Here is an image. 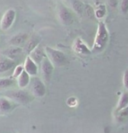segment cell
I'll return each mask as SVG.
<instances>
[{"instance_id":"6da1fadb","label":"cell","mask_w":128,"mask_h":133,"mask_svg":"<svg viewBox=\"0 0 128 133\" xmlns=\"http://www.w3.org/2000/svg\"><path fill=\"white\" fill-rule=\"evenodd\" d=\"M108 41H109V32L107 26H106V25L104 22H99L91 53L98 54L103 52L105 49V47L107 46Z\"/></svg>"},{"instance_id":"7a4b0ae2","label":"cell","mask_w":128,"mask_h":133,"mask_svg":"<svg viewBox=\"0 0 128 133\" xmlns=\"http://www.w3.org/2000/svg\"><path fill=\"white\" fill-rule=\"evenodd\" d=\"M4 96L11 99L12 102H15L20 104H28L34 100V96L25 89H17V90H8L5 92Z\"/></svg>"},{"instance_id":"3957f363","label":"cell","mask_w":128,"mask_h":133,"mask_svg":"<svg viewBox=\"0 0 128 133\" xmlns=\"http://www.w3.org/2000/svg\"><path fill=\"white\" fill-rule=\"evenodd\" d=\"M45 53H46V56L54 66H62L66 65L68 62L67 56L61 51L51 48L49 46H46L45 47Z\"/></svg>"},{"instance_id":"277c9868","label":"cell","mask_w":128,"mask_h":133,"mask_svg":"<svg viewBox=\"0 0 128 133\" xmlns=\"http://www.w3.org/2000/svg\"><path fill=\"white\" fill-rule=\"evenodd\" d=\"M1 54L4 56L7 57V58L16 61L17 63L18 61H22V58L24 54H25L23 51V47L15 46H11V47H8V48L3 50Z\"/></svg>"},{"instance_id":"5b68a950","label":"cell","mask_w":128,"mask_h":133,"mask_svg":"<svg viewBox=\"0 0 128 133\" xmlns=\"http://www.w3.org/2000/svg\"><path fill=\"white\" fill-rule=\"evenodd\" d=\"M30 86L32 94L36 97H43L46 95V86L44 82L38 77H34L30 80Z\"/></svg>"},{"instance_id":"8992f818","label":"cell","mask_w":128,"mask_h":133,"mask_svg":"<svg viewBox=\"0 0 128 133\" xmlns=\"http://www.w3.org/2000/svg\"><path fill=\"white\" fill-rule=\"evenodd\" d=\"M16 18V11L13 9L7 10L1 18L0 22V27L3 31H7L12 25V24Z\"/></svg>"},{"instance_id":"52a82bcc","label":"cell","mask_w":128,"mask_h":133,"mask_svg":"<svg viewBox=\"0 0 128 133\" xmlns=\"http://www.w3.org/2000/svg\"><path fill=\"white\" fill-rule=\"evenodd\" d=\"M41 74L44 80L47 82H49L52 79V75L54 72V66L47 57H44V59L41 62Z\"/></svg>"},{"instance_id":"ba28073f","label":"cell","mask_w":128,"mask_h":133,"mask_svg":"<svg viewBox=\"0 0 128 133\" xmlns=\"http://www.w3.org/2000/svg\"><path fill=\"white\" fill-rule=\"evenodd\" d=\"M58 17L61 23L64 25H70L71 24L74 22V16H73L72 11L66 6L60 7Z\"/></svg>"},{"instance_id":"9c48e42d","label":"cell","mask_w":128,"mask_h":133,"mask_svg":"<svg viewBox=\"0 0 128 133\" xmlns=\"http://www.w3.org/2000/svg\"><path fill=\"white\" fill-rule=\"evenodd\" d=\"M40 42H41V38H40V36H38L36 34L32 35L30 38H28L25 44L24 45V46H23L24 53L27 54L28 55V54L40 44Z\"/></svg>"},{"instance_id":"30bf717a","label":"cell","mask_w":128,"mask_h":133,"mask_svg":"<svg viewBox=\"0 0 128 133\" xmlns=\"http://www.w3.org/2000/svg\"><path fill=\"white\" fill-rule=\"evenodd\" d=\"M24 70L27 72L30 76H35L38 74V64L35 63L29 55L27 56L24 62Z\"/></svg>"},{"instance_id":"8fae6325","label":"cell","mask_w":128,"mask_h":133,"mask_svg":"<svg viewBox=\"0 0 128 133\" xmlns=\"http://www.w3.org/2000/svg\"><path fill=\"white\" fill-rule=\"evenodd\" d=\"M28 55L30 56V58L32 59L35 63H37L38 65H39V64H41V61L44 59V57H46V53H45L44 47H42L41 45L39 44Z\"/></svg>"},{"instance_id":"7c38bea8","label":"cell","mask_w":128,"mask_h":133,"mask_svg":"<svg viewBox=\"0 0 128 133\" xmlns=\"http://www.w3.org/2000/svg\"><path fill=\"white\" fill-rule=\"evenodd\" d=\"M13 109H14V104L11 99H9L6 96L0 97V114L1 115L8 114Z\"/></svg>"},{"instance_id":"4fadbf2b","label":"cell","mask_w":128,"mask_h":133,"mask_svg":"<svg viewBox=\"0 0 128 133\" xmlns=\"http://www.w3.org/2000/svg\"><path fill=\"white\" fill-rule=\"evenodd\" d=\"M17 65V62L11 59L3 56L0 58V74H3L14 68V66Z\"/></svg>"},{"instance_id":"5bb4252c","label":"cell","mask_w":128,"mask_h":133,"mask_svg":"<svg viewBox=\"0 0 128 133\" xmlns=\"http://www.w3.org/2000/svg\"><path fill=\"white\" fill-rule=\"evenodd\" d=\"M28 38H29V35L27 33H18V34L14 35L11 38V39L9 40V43L11 46L23 47L27 40L28 39Z\"/></svg>"},{"instance_id":"9a60e30c","label":"cell","mask_w":128,"mask_h":133,"mask_svg":"<svg viewBox=\"0 0 128 133\" xmlns=\"http://www.w3.org/2000/svg\"><path fill=\"white\" fill-rule=\"evenodd\" d=\"M73 49L75 53L80 54H91V50H89V48L88 47L85 43L81 39H76L75 40L74 45H73Z\"/></svg>"},{"instance_id":"2e32d148","label":"cell","mask_w":128,"mask_h":133,"mask_svg":"<svg viewBox=\"0 0 128 133\" xmlns=\"http://www.w3.org/2000/svg\"><path fill=\"white\" fill-rule=\"evenodd\" d=\"M30 80H31V76L25 70H23L20 75L17 77L18 86L20 89H25V87H27L29 85Z\"/></svg>"},{"instance_id":"e0dca14e","label":"cell","mask_w":128,"mask_h":133,"mask_svg":"<svg viewBox=\"0 0 128 133\" xmlns=\"http://www.w3.org/2000/svg\"><path fill=\"white\" fill-rule=\"evenodd\" d=\"M128 105V95L126 92H124L122 94V96H120L119 101L118 103V107H117V110L119 111L123 110V109L126 108Z\"/></svg>"},{"instance_id":"ac0fdd59","label":"cell","mask_w":128,"mask_h":133,"mask_svg":"<svg viewBox=\"0 0 128 133\" xmlns=\"http://www.w3.org/2000/svg\"><path fill=\"white\" fill-rule=\"evenodd\" d=\"M72 7L77 14H82V11H84V5L81 1L78 0H73L72 1Z\"/></svg>"},{"instance_id":"d6986e66","label":"cell","mask_w":128,"mask_h":133,"mask_svg":"<svg viewBox=\"0 0 128 133\" xmlns=\"http://www.w3.org/2000/svg\"><path fill=\"white\" fill-rule=\"evenodd\" d=\"M15 83L11 78H0V89H7Z\"/></svg>"},{"instance_id":"ffe728a7","label":"cell","mask_w":128,"mask_h":133,"mask_svg":"<svg viewBox=\"0 0 128 133\" xmlns=\"http://www.w3.org/2000/svg\"><path fill=\"white\" fill-rule=\"evenodd\" d=\"M105 6L104 5V4H101L100 7H99V9L96 11V12H95V15H96L97 18H103L104 16L105 15Z\"/></svg>"},{"instance_id":"44dd1931","label":"cell","mask_w":128,"mask_h":133,"mask_svg":"<svg viewBox=\"0 0 128 133\" xmlns=\"http://www.w3.org/2000/svg\"><path fill=\"white\" fill-rule=\"evenodd\" d=\"M23 70H24V68L22 65H18V66H14V70H13V74H12L13 78H17Z\"/></svg>"},{"instance_id":"7402d4cb","label":"cell","mask_w":128,"mask_h":133,"mask_svg":"<svg viewBox=\"0 0 128 133\" xmlns=\"http://www.w3.org/2000/svg\"><path fill=\"white\" fill-rule=\"evenodd\" d=\"M120 8H121V11L124 14L127 13V11H128V0H122Z\"/></svg>"},{"instance_id":"603a6c76","label":"cell","mask_w":128,"mask_h":133,"mask_svg":"<svg viewBox=\"0 0 128 133\" xmlns=\"http://www.w3.org/2000/svg\"><path fill=\"white\" fill-rule=\"evenodd\" d=\"M123 82H124V86L125 89H127V70L125 71L124 76H123Z\"/></svg>"},{"instance_id":"cb8c5ba5","label":"cell","mask_w":128,"mask_h":133,"mask_svg":"<svg viewBox=\"0 0 128 133\" xmlns=\"http://www.w3.org/2000/svg\"><path fill=\"white\" fill-rule=\"evenodd\" d=\"M109 4H110L111 7H116L118 4V0H110V1H109Z\"/></svg>"}]
</instances>
